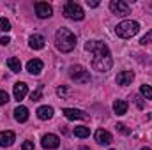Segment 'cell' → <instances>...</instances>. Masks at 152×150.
Here are the masks:
<instances>
[{
	"instance_id": "24",
	"label": "cell",
	"mask_w": 152,
	"mask_h": 150,
	"mask_svg": "<svg viewBox=\"0 0 152 150\" xmlns=\"http://www.w3.org/2000/svg\"><path fill=\"white\" fill-rule=\"evenodd\" d=\"M143 46H147V44H152V30H149L143 37H142V41H140Z\"/></svg>"
},
{
	"instance_id": "22",
	"label": "cell",
	"mask_w": 152,
	"mask_h": 150,
	"mask_svg": "<svg viewBox=\"0 0 152 150\" xmlns=\"http://www.w3.org/2000/svg\"><path fill=\"white\" fill-rule=\"evenodd\" d=\"M0 30H2V32H9V30H11V23H9V20L0 18Z\"/></svg>"
},
{
	"instance_id": "23",
	"label": "cell",
	"mask_w": 152,
	"mask_h": 150,
	"mask_svg": "<svg viewBox=\"0 0 152 150\" xmlns=\"http://www.w3.org/2000/svg\"><path fill=\"white\" fill-rule=\"evenodd\" d=\"M39 99H42V87H39L37 90L30 94V101H39Z\"/></svg>"
},
{
	"instance_id": "16",
	"label": "cell",
	"mask_w": 152,
	"mask_h": 150,
	"mask_svg": "<svg viewBox=\"0 0 152 150\" xmlns=\"http://www.w3.org/2000/svg\"><path fill=\"white\" fill-rule=\"evenodd\" d=\"M14 118L18 120V122H27L28 120V108L27 106H18L16 110H14Z\"/></svg>"
},
{
	"instance_id": "9",
	"label": "cell",
	"mask_w": 152,
	"mask_h": 150,
	"mask_svg": "<svg viewBox=\"0 0 152 150\" xmlns=\"http://www.w3.org/2000/svg\"><path fill=\"white\" fill-rule=\"evenodd\" d=\"M36 14L41 20H46V18H50L53 14V7L50 4H46V2H36Z\"/></svg>"
},
{
	"instance_id": "33",
	"label": "cell",
	"mask_w": 152,
	"mask_h": 150,
	"mask_svg": "<svg viewBox=\"0 0 152 150\" xmlns=\"http://www.w3.org/2000/svg\"><path fill=\"white\" fill-rule=\"evenodd\" d=\"M81 150H87V149H81Z\"/></svg>"
},
{
	"instance_id": "28",
	"label": "cell",
	"mask_w": 152,
	"mask_h": 150,
	"mask_svg": "<svg viewBox=\"0 0 152 150\" xmlns=\"http://www.w3.org/2000/svg\"><path fill=\"white\" fill-rule=\"evenodd\" d=\"M57 94H58L60 97H64V95H67V94H69V90H67L66 87H58V88H57Z\"/></svg>"
},
{
	"instance_id": "34",
	"label": "cell",
	"mask_w": 152,
	"mask_h": 150,
	"mask_svg": "<svg viewBox=\"0 0 152 150\" xmlns=\"http://www.w3.org/2000/svg\"><path fill=\"white\" fill-rule=\"evenodd\" d=\"M110 150H113V149H110Z\"/></svg>"
},
{
	"instance_id": "25",
	"label": "cell",
	"mask_w": 152,
	"mask_h": 150,
	"mask_svg": "<svg viewBox=\"0 0 152 150\" xmlns=\"http://www.w3.org/2000/svg\"><path fill=\"white\" fill-rule=\"evenodd\" d=\"M7 101H9V94L4 92V90H0V106L2 104H7Z\"/></svg>"
},
{
	"instance_id": "17",
	"label": "cell",
	"mask_w": 152,
	"mask_h": 150,
	"mask_svg": "<svg viewBox=\"0 0 152 150\" xmlns=\"http://www.w3.org/2000/svg\"><path fill=\"white\" fill-rule=\"evenodd\" d=\"M37 117L41 120H50L53 117V108L51 106H41V108H37Z\"/></svg>"
},
{
	"instance_id": "26",
	"label": "cell",
	"mask_w": 152,
	"mask_h": 150,
	"mask_svg": "<svg viewBox=\"0 0 152 150\" xmlns=\"http://www.w3.org/2000/svg\"><path fill=\"white\" fill-rule=\"evenodd\" d=\"M117 131H120V133H122V134H126V136L131 133V131H129V129H127L124 124H117Z\"/></svg>"
},
{
	"instance_id": "2",
	"label": "cell",
	"mask_w": 152,
	"mask_h": 150,
	"mask_svg": "<svg viewBox=\"0 0 152 150\" xmlns=\"http://www.w3.org/2000/svg\"><path fill=\"white\" fill-rule=\"evenodd\" d=\"M55 46L58 51L62 53H69L73 51L76 46V36L69 30V28H58L57 34H55Z\"/></svg>"
},
{
	"instance_id": "15",
	"label": "cell",
	"mask_w": 152,
	"mask_h": 150,
	"mask_svg": "<svg viewBox=\"0 0 152 150\" xmlns=\"http://www.w3.org/2000/svg\"><path fill=\"white\" fill-rule=\"evenodd\" d=\"M44 37L42 36H39V34H34V36H30L28 39V46L32 48V50H42L44 48Z\"/></svg>"
},
{
	"instance_id": "30",
	"label": "cell",
	"mask_w": 152,
	"mask_h": 150,
	"mask_svg": "<svg viewBox=\"0 0 152 150\" xmlns=\"http://www.w3.org/2000/svg\"><path fill=\"white\" fill-rule=\"evenodd\" d=\"M133 99H134V103H136V106H138V108L142 110V108H143V101H142V97H138V95H136V97H133Z\"/></svg>"
},
{
	"instance_id": "27",
	"label": "cell",
	"mask_w": 152,
	"mask_h": 150,
	"mask_svg": "<svg viewBox=\"0 0 152 150\" xmlns=\"http://www.w3.org/2000/svg\"><path fill=\"white\" fill-rule=\"evenodd\" d=\"M21 150H34V141H23V145H21Z\"/></svg>"
},
{
	"instance_id": "32",
	"label": "cell",
	"mask_w": 152,
	"mask_h": 150,
	"mask_svg": "<svg viewBox=\"0 0 152 150\" xmlns=\"http://www.w3.org/2000/svg\"><path fill=\"white\" fill-rule=\"evenodd\" d=\"M142 150H151V149H149V147H143V149H142Z\"/></svg>"
},
{
	"instance_id": "6",
	"label": "cell",
	"mask_w": 152,
	"mask_h": 150,
	"mask_svg": "<svg viewBox=\"0 0 152 150\" xmlns=\"http://www.w3.org/2000/svg\"><path fill=\"white\" fill-rule=\"evenodd\" d=\"M110 9H112V12L117 14V16H127L131 12L129 4L124 2V0H112L110 2Z\"/></svg>"
},
{
	"instance_id": "10",
	"label": "cell",
	"mask_w": 152,
	"mask_h": 150,
	"mask_svg": "<svg viewBox=\"0 0 152 150\" xmlns=\"http://www.w3.org/2000/svg\"><path fill=\"white\" fill-rule=\"evenodd\" d=\"M12 94H14V99H16L18 103H20L21 99H25V95L28 94V87H27V83H23V81H18V83H14Z\"/></svg>"
},
{
	"instance_id": "14",
	"label": "cell",
	"mask_w": 152,
	"mask_h": 150,
	"mask_svg": "<svg viewBox=\"0 0 152 150\" xmlns=\"http://www.w3.org/2000/svg\"><path fill=\"white\" fill-rule=\"evenodd\" d=\"M133 79H134V73L133 71H122V73H118L117 76V83L118 85H131L133 83Z\"/></svg>"
},
{
	"instance_id": "5",
	"label": "cell",
	"mask_w": 152,
	"mask_h": 150,
	"mask_svg": "<svg viewBox=\"0 0 152 150\" xmlns=\"http://www.w3.org/2000/svg\"><path fill=\"white\" fill-rule=\"evenodd\" d=\"M69 78L76 83H88L90 81V73L83 66H71L69 67Z\"/></svg>"
},
{
	"instance_id": "12",
	"label": "cell",
	"mask_w": 152,
	"mask_h": 150,
	"mask_svg": "<svg viewBox=\"0 0 152 150\" xmlns=\"http://www.w3.org/2000/svg\"><path fill=\"white\" fill-rule=\"evenodd\" d=\"M42 67H44V64L39 60V58H34V60H28L27 62V71L30 73V74H41V71H42Z\"/></svg>"
},
{
	"instance_id": "18",
	"label": "cell",
	"mask_w": 152,
	"mask_h": 150,
	"mask_svg": "<svg viewBox=\"0 0 152 150\" xmlns=\"http://www.w3.org/2000/svg\"><path fill=\"white\" fill-rule=\"evenodd\" d=\"M113 111H115V115H118V117H120V115H126V113H127V103H126V101H120V99L115 101L113 103Z\"/></svg>"
},
{
	"instance_id": "3",
	"label": "cell",
	"mask_w": 152,
	"mask_h": 150,
	"mask_svg": "<svg viewBox=\"0 0 152 150\" xmlns=\"http://www.w3.org/2000/svg\"><path fill=\"white\" fill-rule=\"evenodd\" d=\"M115 32H117L118 37L131 39L140 32V23H138V21H133V20H124V21H120V23L115 27Z\"/></svg>"
},
{
	"instance_id": "8",
	"label": "cell",
	"mask_w": 152,
	"mask_h": 150,
	"mask_svg": "<svg viewBox=\"0 0 152 150\" xmlns=\"http://www.w3.org/2000/svg\"><path fill=\"white\" fill-rule=\"evenodd\" d=\"M41 145H42V149H46V150L58 149V145H60V138H58L57 134H44L42 140H41Z\"/></svg>"
},
{
	"instance_id": "31",
	"label": "cell",
	"mask_w": 152,
	"mask_h": 150,
	"mask_svg": "<svg viewBox=\"0 0 152 150\" xmlns=\"http://www.w3.org/2000/svg\"><path fill=\"white\" fill-rule=\"evenodd\" d=\"M87 5H88V7H97L99 2H96V0H87Z\"/></svg>"
},
{
	"instance_id": "7",
	"label": "cell",
	"mask_w": 152,
	"mask_h": 150,
	"mask_svg": "<svg viewBox=\"0 0 152 150\" xmlns=\"http://www.w3.org/2000/svg\"><path fill=\"white\" fill-rule=\"evenodd\" d=\"M64 117L67 120H88L90 115L85 113L83 110H76V108H64Z\"/></svg>"
},
{
	"instance_id": "21",
	"label": "cell",
	"mask_w": 152,
	"mask_h": 150,
	"mask_svg": "<svg viewBox=\"0 0 152 150\" xmlns=\"http://www.w3.org/2000/svg\"><path fill=\"white\" fill-rule=\"evenodd\" d=\"M140 94H142L145 99L152 101V87H151V85H142V88H140Z\"/></svg>"
},
{
	"instance_id": "29",
	"label": "cell",
	"mask_w": 152,
	"mask_h": 150,
	"mask_svg": "<svg viewBox=\"0 0 152 150\" xmlns=\"http://www.w3.org/2000/svg\"><path fill=\"white\" fill-rule=\"evenodd\" d=\"M9 42H11V37H9V36H4V37L0 39V44H2V46H7Z\"/></svg>"
},
{
	"instance_id": "20",
	"label": "cell",
	"mask_w": 152,
	"mask_h": 150,
	"mask_svg": "<svg viewBox=\"0 0 152 150\" xmlns=\"http://www.w3.org/2000/svg\"><path fill=\"white\" fill-rule=\"evenodd\" d=\"M88 134H90V129H88V127H83V125L75 127V136L76 138H87Z\"/></svg>"
},
{
	"instance_id": "4",
	"label": "cell",
	"mask_w": 152,
	"mask_h": 150,
	"mask_svg": "<svg viewBox=\"0 0 152 150\" xmlns=\"http://www.w3.org/2000/svg\"><path fill=\"white\" fill-rule=\"evenodd\" d=\"M64 16L69 18V20H75V21H81V20L85 18V12H83V9H81L80 4L69 0V2H66V5H64Z\"/></svg>"
},
{
	"instance_id": "13",
	"label": "cell",
	"mask_w": 152,
	"mask_h": 150,
	"mask_svg": "<svg viewBox=\"0 0 152 150\" xmlns=\"http://www.w3.org/2000/svg\"><path fill=\"white\" fill-rule=\"evenodd\" d=\"M14 133L12 131H2L0 133V147H11L12 143H14Z\"/></svg>"
},
{
	"instance_id": "1",
	"label": "cell",
	"mask_w": 152,
	"mask_h": 150,
	"mask_svg": "<svg viewBox=\"0 0 152 150\" xmlns=\"http://www.w3.org/2000/svg\"><path fill=\"white\" fill-rule=\"evenodd\" d=\"M85 50L92 53V67L99 73H108L113 66L112 51L103 41H88L85 42Z\"/></svg>"
},
{
	"instance_id": "11",
	"label": "cell",
	"mask_w": 152,
	"mask_h": 150,
	"mask_svg": "<svg viewBox=\"0 0 152 150\" xmlns=\"http://www.w3.org/2000/svg\"><path fill=\"white\" fill-rule=\"evenodd\" d=\"M96 141H97L99 145H110V143L113 141V138H112V134H110L106 129H97V131H96Z\"/></svg>"
},
{
	"instance_id": "19",
	"label": "cell",
	"mask_w": 152,
	"mask_h": 150,
	"mask_svg": "<svg viewBox=\"0 0 152 150\" xmlns=\"http://www.w3.org/2000/svg\"><path fill=\"white\" fill-rule=\"evenodd\" d=\"M7 67H9L12 73H20V71H21V62H20V58H16V57L7 58Z\"/></svg>"
}]
</instances>
